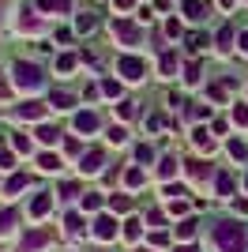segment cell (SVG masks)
<instances>
[{
    "label": "cell",
    "instance_id": "6da1fadb",
    "mask_svg": "<svg viewBox=\"0 0 248 252\" xmlns=\"http://www.w3.org/2000/svg\"><path fill=\"white\" fill-rule=\"evenodd\" d=\"M215 249L218 252H248V233L241 222H218L215 226Z\"/></svg>",
    "mask_w": 248,
    "mask_h": 252
},
{
    "label": "cell",
    "instance_id": "7a4b0ae2",
    "mask_svg": "<svg viewBox=\"0 0 248 252\" xmlns=\"http://www.w3.org/2000/svg\"><path fill=\"white\" fill-rule=\"evenodd\" d=\"M11 79H15V87L19 91H38L45 79H41V68L38 64H31V61H19L15 68H11Z\"/></svg>",
    "mask_w": 248,
    "mask_h": 252
},
{
    "label": "cell",
    "instance_id": "3957f363",
    "mask_svg": "<svg viewBox=\"0 0 248 252\" xmlns=\"http://www.w3.org/2000/svg\"><path fill=\"white\" fill-rule=\"evenodd\" d=\"M117 72H121L128 83H139V79L147 75V64L135 61V57H121V61H117Z\"/></svg>",
    "mask_w": 248,
    "mask_h": 252
},
{
    "label": "cell",
    "instance_id": "277c9868",
    "mask_svg": "<svg viewBox=\"0 0 248 252\" xmlns=\"http://www.w3.org/2000/svg\"><path fill=\"white\" fill-rule=\"evenodd\" d=\"M91 233H94V241H113L121 230H117V219H113V215H98Z\"/></svg>",
    "mask_w": 248,
    "mask_h": 252
},
{
    "label": "cell",
    "instance_id": "5b68a950",
    "mask_svg": "<svg viewBox=\"0 0 248 252\" xmlns=\"http://www.w3.org/2000/svg\"><path fill=\"white\" fill-rule=\"evenodd\" d=\"M102 166H105V155H102V151H87L83 162H79V173H102Z\"/></svg>",
    "mask_w": 248,
    "mask_h": 252
},
{
    "label": "cell",
    "instance_id": "8992f818",
    "mask_svg": "<svg viewBox=\"0 0 248 252\" xmlns=\"http://www.w3.org/2000/svg\"><path fill=\"white\" fill-rule=\"evenodd\" d=\"M185 173H188L192 181H211V177H215V173H211V166H207L203 158H192V162H185Z\"/></svg>",
    "mask_w": 248,
    "mask_h": 252
},
{
    "label": "cell",
    "instance_id": "52a82bcc",
    "mask_svg": "<svg viewBox=\"0 0 248 252\" xmlns=\"http://www.w3.org/2000/svg\"><path fill=\"white\" fill-rule=\"evenodd\" d=\"M41 245H49V230H34V233H27V237H23V245H19V252H38Z\"/></svg>",
    "mask_w": 248,
    "mask_h": 252
},
{
    "label": "cell",
    "instance_id": "ba28073f",
    "mask_svg": "<svg viewBox=\"0 0 248 252\" xmlns=\"http://www.w3.org/2000/svg\"><path fill=\"white\" fill-rule=\"evenodd\" d=\"M215 189H218V200H233L237 196V185L229 173H215Z\"/></svg>",
    "mask_w": 248,
    "mask_h": 252
},
{
    "label": "cell",
    "instance_id": "9c48e42d",
    "mask_svg": "<svg viewBox=\"0 0 248 252\" xmlns=\"http://www.w3.org/2000/svg\"><path fill=\"white\" fill-rule=\"evenodd\" d=\"M49 211H53V196H49V192H38L34 203H31V215H34V219H45Z\"/></svg>",
    "mask_w": 248,
    "mask_h": 252
},
{
    "label": "cell",
    "instance_id": "30bf717a",
    "mask_svg": "<svg viewBox=\"0 0 248 252\" xmlns=\"http://www.w3.org/2000/svg\"><path fill=\"white\" fill-rule=\"evenodd\" d=\"M15 226H19V211L4 207L0 211V237H4V233H15Z\"/></svg>",
    "mask_w": 248,
    "mask_h": 252
},
{
    "label": "cell",
    "instance_id": "8fae6325",
    "mask_svg": "<svg viewBox=\"0 0 248 252\" xmlns=\"http://www.w3.org/2000/svg\"><path fill=\"white\" fill-rule=\"evenodd\" d=\"M98 128H102L98 113H75V132H98Z\"/></svg>",
    "mask_w": 248,
    "mask_h": 252
},
{
    "label": "cell",
    "instance_id": "7c38bea8",
    "mask_svg": "<svg viewBox=\"0 0 248 252\" xmlns=\"http://www.w3.org/2000/svg\"><path fill=\"white\" fill-rule=\"evenodd\" d=\"M113 31H117V38H121V42L124 45H135V42H139V31H135V27H132V23H117V27H113Z\"/></svg>",
    "mask_w": 248,
    "mask_h": 252
},
{
    "label": "cell",
    "instance_id": "4fadbf2b",
    "mask_svg": "<svg viewBox=\"0 0 248 252\" xmlns=\"http://www.w3.org/2000/svg\"><path fill=\"white\" fill-rule=\"evenodd\" d=\"M64 230H68V237H83L87 226H83V219L75 215V211H68V215H64Z\"/></svg>",
    "mask_w": 248,
    "mask_h": 252
},
{
    "label": "cell",
    "instance_id": "5bb4252c",
    "mask_svg": "<svg viewBox=\"0 0 248 252\" xmlns=\"http://www.w3.org/2000/svg\"><path fill=\"white\" fill-rule=\"evenodd\" d=\"M19 117H23V121H41V117H45V105H41V102H23Z\"/></svg>",
    "mask_w": 248,
    "mask_h": 252
},
{
    "label": "cell",
    "instance_id": "9a60e30c",
    "mask_svg": "<svg viewBox=\"0 0 248 252\" xmlns=\"http://www.w3.org/2000/svg\"><path fill=\"white\" fill-rule=\"evenodd\" d=\"M177 169H181V162L165 155L162 162H158V177H162V181H169V177H177Z\"/></svg>",
    "mask_w": 248,
    "mask_h": 252
},
{
    "label": "cell",
    "instance_id": "2e32d148",
    "mask_svg": "<svg viewBox=\"0 0 248 252\" xmlns=\"http://www.w3.org/2000/svg\"><path fill=\"white\" fill-rule=\"evenodd\" d=\"M124 185H128V189H143V185H147V173L139 166H132L128 173H124Z\"/></svg>",
    "mask_w": 248,
    "mask_h": 252
},
{
    "label": "cell",
    "instance_id": "e0dca14e",
    "mask_svg": "<svg viewBox=\"0 0 248 252\" xmlns=\"http://www.w3.org/2000/svg\"><path fill=\"white\" fill-rule=\"evenodd\" d=\"M61 166L64 162L57 155H38V169H45V173H61Z\"/></svg>",
    "mask_w": 248,
    "mask_h": 252
},
{
    "label": "cell",
    "instance_id": "ac0fdd59",
    "mask_svg": "<svg viewBox=\"0 0 248 252\" xmlns=\"http://www.w3.org/2000/svg\"><path fill=\"white\" fill-rule=\"evenodd\" d=\"M124 237H128V241H139V233H143V219H128L124 222Z\"/></svg>",
    "mask_w": 248,
    "mask_h": 252
},
{
    "label": "cell",
    "instance_id": "d6986e66",
    "mask_svg": "<svg viewBox=\"0 0 248 252\" xmlns=\"http://www.w3.org/2000/svg\"><path fill=\"white\" fill-rule=\"evenodd\" d=\"M185 15H188V19H199V23H203V19H207V4L188 0V4H185Z\"/></svg>",
    "mask_w": 248,
    "mask_h": 252
},
{
    "label": "cell",
    "instance_id": "ffe728a7",
    "mask_svg": "<svg viewBox=\"0 0 248 252\" xmlns=\"http://www.w3.org/2000/svg\"><path fill=\"white\" fill-rule=\"evenodd\" d=\"M192 143H196V147L203 151V155H207L211 147H215V143H211V136H207V128H192Z\"/></svg>",
    "mask_w": 248,
    "mask_h": 252
},
{
    "label": "cell",
    "instance_id": "44dd1931",
    "mask_svg": "<svg viewBox=\"0 0 248 252\" xmlns=\"http://www.w3.org/2000/svg\"><path fill=\"white\" fill-rule=\"evenodd\" d=\"M177 237H181V241H196V219L181 222V226H177Z\"/></svg>",
    "mask_w": 248,
    "mask_h": 252
},
{
    "label": "cell",
    "instance_id": "7402d4cb",
    "mask_svg": "<svg viewBox=\"0 0 248 252\" xmlns=\"http://www.w3.org/2000/svg\"><path fill=\"white\" fill-rule=\"evenodd\" d=\"M38 139H41V143H49V147H53V143H61V132H57V128H53V125H41V128H38Z\"/></svg>",
    "mask_w": 248,
    "mask_h": 252
},
{
    "label": "cell",
    "instance_id": "603a6c76",
    "mask_svg": "<svg viewBox=\"0 0 248 252\" xmlns=\"http://www.w3.org/2000/svg\"><path fill=\"white\" fill-rule=\"evenodd\" d=\"M49 102L57 105V109H72V105H75V98H72V94H64V91H53V94H49Z\"/></svg>",
    "mask_w": 248,
    "mask_h": 252
},
{
    "label": "cell",
    "instance_id": "cb8c5ba5",
    "mask_svg": "<svg viewBox=\"0 0 248 252\" xmlns=\"http://www.w3.org/2000/svg\"><path fill=\"white\" fill-rule=\"evenodd\" d=\"M226 151H229V158H237V162H245V158H248V147L241 143V139H229Z\"/></svg>",
    "mask_w": 248,
    "mask_h": 252
},
{
    "label": "cell",
    "instance_id": "d4e9b609",
    "mask_svg": "<svg viewBox=\"0 0 248 252\" xmlns=\"http://www.w3.org/2000/svg\"><path fill=\"white\" fill-rule=\"evenodd\" d=\"M41 11H72V0H41Z\"/></svg>",
    "mask_w": 248,
    "mask_h": 252
},
{
    "label": "cell",
    "instance_id": "484cf974",
    "mask_svg": "<svg viewBox=\"0 0 248 252\" xmlns=\"http://www.w3.org/2000/svg\"><path fill=\"white\" fill-rule=\"evenodd\" d=\"M83 211H102V196H98V192H83Z\"/></svg>",
    "mask_w": 248,
    "mask_h": 252
},
{
    "label": "cell",
    "instance_id": "4316f807",
    "mask_svg": "<svg viewBox=\"0 0 248 252\" xmlns=\"http://www.w3.org/2000/svg\"><path fill=\"white\" fill-rule=\"evenodd\" d=\"M23 189H27V177H23V173H19V177H8V181H4V192H8V196H15V192H23Z\"/></svg>",
    "mask_w": 248,
    "mask_h": 252
},
{
    "label": "cell",
    "instance_id": "83f0119b",
    "mask_svg": "<svg viewBox=\"0 0 248 252\" xmlns=\"http://www.w3.org/2000/svg\"><path fill=\"white\" fill-rule=\"evenodd\" d=\"M237 42V38H233V31H229V27H222V31H218V49L222 53H229V45Z\"/></svg>",
    "mask_w": 248,
    "mask_h": 252
},
{
    "label": "cell",
    "instance_id": "f1b7e54d",
    "mask_svg": "<svg viewBox=\"0 0 248 252\" xmlns=\"http://www.w3.org/2000/svg\"><path fill=\"white\" fill-rule=\"evenodd\" d=\"M158 68H162V75H173V72H177V57H173V53H162Z\"/></svg>",
    "mask_w": 248,
    "mask_h": 252
},
{
    "label": "cell",
    "instance_id": "f546056e",
    "mask_svg": "<svg viewBox=\"0 0 248 252\" xmlns=\"http://www.w3.org/2000/svg\"><path fill=\"white\" fill-rule=\"evenodd\" d=\"M11 147H15V155H31V139H27V136H11Z\"/></svg>",
    "mask_w": 248,
    "mask_h": 252
},
{
    "label": "cell",
    "instance_id": "4dcf8cb0",
    "mask_svg": "<svg viewBox=\"0 0 248 252\" xmlns=\"http://www.w3.org/2000/svg\"><path fill=\"white\" fill-rule=\"evenodd\" d=\"M199 75H203V68H199L196 61H192V64H185V83H199Z\"/></svg>",
    "mask_w": 248,
    "mask_h": 252
},
{
    "label": "cell",
    "instance_id": "1f68e13d",
    "mask_svg": "<svg viewBox=\"0 0 248 252\" xmlns=\"http://www.w3.org/2000/svg\"><path fill=\"white\" fill-rule=\"evenodd\" d=\"M151 158H155V151L147 147V143H139V147H135V162H139V166H147Z\"/></svg>",
    "mask_w": 248,
    "mask_h": 252
},
{
    "label": "cell",
    "instance_id": "d6a6232c",
    "mask_svg": "<svg viewBox=\"0 0 248 252\" xmlns=\"http://www.w3.org/2000/svg\"><path fill=\"white\" fill-rule=\"evenodd\" d=\"M128 207H132L128 192H117V196H113V211H128Z\"/></svg>",
    "mask_w": 248,
    "mask_h": 252
},
{
    "label": "cell",
    "instance_id": "836d02e7",
    "mask_svg": "<svg viewBox=\"0 0 248 252\" xmlns=\"http://www.w3.org/2000/svg\"><path fill=\"white\" fill-rule=\"evenodd\" d=\"M72 68H75V57H72V53H64L61 61H57V72H72Z\"/></svg>",
    "mask_w": 248,
    "mask_h": 252
},
{
    "label": "cell",
    "instance_id": "e575fe53",
    "mask_svg": "<svg viewBox=\"0 0 248 252\" xmlns=\"http://www.w3.org/2000/svg\"><path fill=\"white\" fill-rule=\"evenodd\" d=\"M185 42H188V49H203V45H207V38H203V34H188Z\"/></svg>",
    "mask_w": 248,
    "mask_h": 252
},
{
    "label": "cell",
    "instance_id": "d590c367",
    "mask_svg": "<svg viewBox=\"0 0 248 252\" xmlns=\"http://www.w3.org/2000/svg\"><path fill=\"white\" fill-rule=\"evenodd\" d=\"M61 196H83V192H79L75 181H64V185H61Z\"/></svg>",
    "mask_w": 248,
    "mask_h": 252
},
{
    "label": "cell",
    "instance_id": "8d00e7d4",
    "mask_svg": "<svg viewBox=\"0 0 248 252\" xmlns=\"http://www.w3.org/2000/svg\"><path fill=\"white\" fill-rule=\"evenodd\" d=\"M233 121H237V125H248V105H233Z\"/></svg>",
    "mask_w": 248,
    "mask_h": 252
},
{
    "label": "cell",
    "instance_id": "74e56055",
    "mask_svg": "<svg viewBox=\"0 0 248 252\" xmlns=\"http://www.w3.org/2000/svg\"><path fill=\"white\" fill-rule=\"evenodd\" d=\"M124 139H128L124 128H109V143H124Z\"/></svg>",
    "mask_w": 248,
    "mask_h": 252
},
{
    "label": "cell",
    "instance_id": "f35d334b",
    "mask_svg": "<svg viewBox=\"0 0 248 252\" xmlns=\"http://www.w3.org/2000/svg\"><path fill=\"white\" fill-rule=\"evenodd\" d=\"M117 113L128 121V117H135V105H132V102H121V105H117Z\"/></svg>",
    "mask_w": 248,
    "mask_h": 252
},
{
    "label": "cell",
    "instance_id": "ab89813d",
    "mask_svg": "<svg viewBox=\"0 0 248 252\" xmlns=\"http://www.w3.org/2000/svg\"><path fill=\"white\" fill-rule=\"evenodd\" d=\"M75 27H79V31H83V34H87V31H94V15H83V19H79V23H75Z\"/></svg>",
    "mask_w": 248,
    "mask_h": 252
},
{
    "label": "cell",
    "instance_id": "60d3db41",
    "mask_svg": "<svg viewBox=\"0 0 248 252\" xmlns=\"http://www.w3.org/2000/svg\"><path fill=\"white\" fill-rule=\"evenodd\" d=\"M102 91H105V94H121V87H117L113 79H105V83H102Z\"/></svg>",
    "mask_w": 248,
    "mask_h": 252
},
{
    "label": "cell",
    "instance_id": "b9f144b4",
    "mask_svg": "<svg viewBox=\"0 0 248 252\" xmlns=\"http://www.w3.org/2000/svg\"><path fill=\"white\" fill-rule=\"evenodd\" d=\"M147 222H151V226H162L165 219H162V211H151V215H147Z\"/></svg>",
    "mask_w": 248,
    "mask_h": 252
},
{
    "label": "cell",
    "instance_id": "7bdbcfd3",
    "mask_svg": "<svg viewBox=\"0 0 248 252\" xmlns=\"http://www.w3.org/2000/svg\"><path fill=\"white\" fill-rule=\"evenodd\" d=\"M15 166V155H0V169H11Z\"/></svg>",
    "mask_w": 248,
    "mask_h": 252
},
{
    "label": "cell",
    "instance_id": "ee69618b",
    "mask_svg": "<svg viewBox=\"0 0 248 252\" xmlns=\"http://www.w3.org/2000/svg\"><path fill=\"white\" fill-rule=\"evenodd\" d=\"M177 252H199V249H196V245H192V241H185V245H181V249H177Z\"/></svg>",
    "mask_w": 248,
    "mask_h": 252
},
{
    "label": "cell",
    "instance_id": "f6af8a7d",
    "mask_svg": "<svg viewBox=\"0 0 248 252\" xmlns=\"http://www.w3.org/2000/svg\"><path fill=\"white\" fill-rule=\"evenodd\" d=\"M241 53H245V57H248V31L241 34Z\"/></svg>",
    "mask_w": 248,
    "mask_h": 252
},
{
    "label": "cell",
    "instance_id": "bcb514c9",
    "mask_svg": "<svg viewBox=\"0 0 248 252\" xmlns=\"http://www.w3.org/2000/svg\"><path fill=\"white\" fill-rule=\"evenodd\" d=\"M117 4H121V8H132V0H117Z\"/></svg>",
    "mask_w": 248,
    "mask_h": 252
},
{
    "label": "cell",
    "instance_id": "7dc6e473",
    "mask_svg": "<svg viewBox=\"0 0 248 252\" xmlns=\"http://www.w3.org/2000/svg\"><path fill=\"white\" fill-rule=\"evenodd\" d=\"M135 252H155V249H135Z\"/></svg>",
    "mask_w": 248,
    "mask_h": 252
},
{
    "label": "cell",
    "instance_id": "c3c4849f",
    "mask_svg": "<svg viewBox=\"0 0 248 252\" xmlns=\"http://www.w3.org/2000/svg\"><path fill=\"white\" fill-rule=\"evenodd\" d=\"M245 189H248V177H245Z\"/></svg>",
    "mask_w": 248,
    "mask_h": 252
}]
</instances>
